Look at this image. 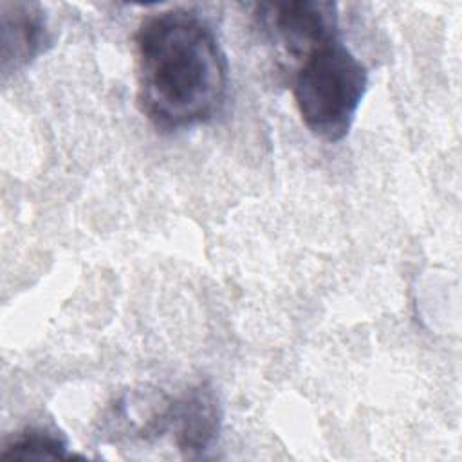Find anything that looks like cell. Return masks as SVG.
I'll return each mask as SVG.
<instances>
[{"label": "cell", "mask_w": 462, "mask_h": 462, "mask_svg": "<svg viewBox=\"0 0 462 462\" xmlns=\"http://www.w3.org/2000/svg\"><path fill=\"white\" fill-rule=\"evenodd\" d=\"M0 23L4 74L25 69L52 45L45 9L36 2H2Z\"/></svg>", "instance_id": "277c9868"}, {"label": "cell", "mask_w": 462, "mask_h": 462, "mask_svg": "<svg viewBox=\"0 0 462 462\" xmlns=\"http://www.w3.org/2000/svg\"><path fill=\"white\" fill-rule=\"evenodd\" d=\"M260 29L291 56L303 60L337 36V5L325 0L263 2L254 5Z\"/></svg>", "instance_id": "3957f363"}, {"label": "cell", "mask_w": 462, "mask_h": 462, "mask_svg": "<svg viewBox=\"0 0 462 462\" xmlns=\"http://www.w3.org/2000/svg\"><path fill=\"white\" fill-rule=\"evenodd\" d=\"M67 440L47 428H25L7 442L2 460H61L70 458Z\"/></svg>", "instance_id": "8992f818"}, {"label": "cell", "mask_w": 462, "mask_h": 462, "mask_svg": "<svg viewBox=\"0 0 462 462\" xmlns=\"http://www.w3.org/2000/svg\"><path fill=\"white\" fill-rule=\"evenodd\" d=\"M137 105L162 132L211 121L226 103L229 67L213 29L193 11L146 16L135 32Z\"/></svg>", "instance_id": "6da1fadb"}, {"label": "cell", "mask_w": 462, "mask_h": 462, "mask_svg": "<svg viewBox=\"0 0 462 462\" xmlns=\"http://www.w3.org/2000/svg\"><path fill=\"white\" fill-rule=\"evenodd\" d=\"M366 88V67L336 38L301 60L292 94L309 132L321 141L337 143L346 137Z\"/></svg>", "instance_id": "7a4b0ae2"}, {"label": "cell", "mask_w": 462, "mask_h": 462, "mask_svg": "<svg viewBox=\"0 0 462 462\" xmlns=\"http://www.w3.org/2000/svg\"><path fill=\"white\" fill-rule=\"evenodd\" d=\"M222 411L213 388L199 383L184 390L182 395L171 399L173 440L186 457H200L218 437Z\"/></svg>", "instance_id": "5b68a950"}]
</instances>
